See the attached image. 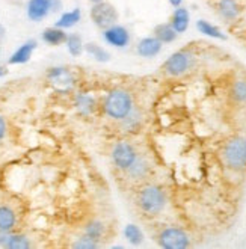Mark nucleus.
<instances>
[{
	"label": "nucleus",
	"mask_w": 246,
	"mask_h": 249,
	"mask_svg": "<svg viewBox=\"0 0 246 249\" xmlns=\"http://www.w3.org/2000/svg\"><path fill=\"white\" fill-rule=\"evenodd\" d=\"M101 234H103V224L101 222H92L88 228H86V236L94 240H98Z\"/></svg>",
	"instance_id": "nucleus-26"
},
{
	"label": "nucleus",
	"mask_w": 246,
	"mask_h": 249,
	"mask_svg": "<svg viewBox=\"0 0 246 249\" xmlns=\"http://www.w3.org/2000/svg\"><path fill=\"white\" fill-rule=\"evenodd\" d=\"M233 95L237 101H245L246 100V82L239 80L234 88H233Z\"/></svg>",
	"instance_id": "nucleus-27"
},
{
	"label": "nucleus",
	"mask_w": 246,
	"mask_h": 249,
	"mask_svg": "<svg viewBox=\"0 0 246 249\" xmlns=\"http://www.w3.org/2000/svg\"><path fill=\"white\" fill-rule=\"evenodd\" d=\"M16 225V213L8 206H0V230L11 231Z\"/></svg>",
	"instance_id": "nucleus-15"
},
{
	"label": "nucleus",
	"mask_w": 246,
	"mask_h": 249,
	"mask_svg": "<svg viewBox=\"0 0 246 249\" xmlns=\"http://www.w3.org/2000/svg\"><path fill=\"white\" fill-rule=\"evenodd\" d=\"M5 74H6V68L0 67V77H2V76H5Z\"/></svg>",
	"instance_id": "nucleus-32"
},
{
	"label": "nucleus",
	"mask_w": 246,
	"mask_h": 249,
	"mask_svg": "<svg viewBox=\"0 0 246 249\" xmlns=\"http://www.w3.org/2000/svg\"><path fill=\"white\" fill-rule=\"evenodd\" d=\"M139 207L148 213V214H156L165 207V194L160 187L157 186H148L141 190L138 196Z\"/></svg>",
	"instance_id": "nucleus-3"
},
{
	"label": "nucleus",
	"mask_w": 246,
	"mask_h": 249,
	"mask_svg": "<svg viewBox=\"0 0 246 249\" xmlns=\"http://www.w3.org/2000/svg\"><path fill=\"white\" fill-rule=\"evenodd\" d=\"M50 12V0H29L27 2V17L32 21H41Z\"/></svg>",
	"instance_id": "nucleus-10"
},
{
	"label": "nucleus",
	"mask_w": 246,
	"mask_h": 249,
	"mask_svg": "<svg viewBox=\"0 0 246 249\" xmlns=\"http://www.w3.org/2000/svg\"><path fill=\"white\" fill-rule=\"evenodd\" d=\"M171 26L177 34L186 32V29L189 27V11L178 6L171 17Z\"/></svg>",
	"instance_id": "nucleus-13"
},
{
	"label": "nucleus",
	"mask_w": 246,
	"mask_h": 249,
	"mask_svg": "<svg viewBox=\"0 0 246 249\" xmlns=\"http://www.w3.org/2000/svg\"><path fill=\"white\" fill-rule=\"evenodd\" d=\"M112 159H113V163L117 165L120 169H128L135 163L138 156H136V151H135L132 143L120 142V143L115 145V148L112 151Z\"/></svg>",
	"instance_id": "nucleus-7"
},
{
	"label": "nucleus",
	"mask_w": 246,
	"mask_h": 249,
	"mask_svg": "<svg viewBox=\"0 0 246 249\" xmlns=\"http://www.w3.org/2000/svg\"><path fill=\"white\" fill-rule=\"evenodd\" d=\"M85 50L88 52L92 57H95L97 61H100V62L109 61V53L105 49H101L100 46H97V44H86Z\"/></svg>",
	"instance_id": "nucleus-23"
},
{
	"label": "nucleus",
	"mask_w": 246,
	"mask_h": 249,
	"mask_svg": "<svg viewBox=\"0 0 246 249\" xmlns=\"http://www.w3.org/2000/svg\"><path fill=\"white\" fill-rule=\"evenodd\" d=\"M158 242H160V246L163 248H169V249H183L189 246V237L187 234L176 227H171L162 231L160 237H158Z\"/></svg>",
	"instance_id": "nucleus-6"
},
{
	"label": "nucleus",
	"mask_w": 246,
	"mask_h": 249,
	"mask_svg": "<svg viewBox=\"0 0 246 249\" xmlns=\"http://www.w3.org/2000/svg\"><path fill=\"white\" fill-rule=\"evenodd\" d=\"M80 17H82L80 9H73V11H70V12H64L62 16H61V18L56 21V27L70 29V27L76 26L80 21Z\"/></svg>",
	"instance_id": "nucleus-17"
},
{
	"label": "nucleus",
	"mask_w": 246,
	"mask_h": 249,
	"mask_svg": "<svg viewBox=\"0 0 246 249\" xmlns=\"http://www.w3.org/2000/svg\"><path fill=\"white\" fill-rule=\"evenodd\" d=\"M50 8H52V12H57L62 9V2L61 0H50Z\"/></svg>",
	"instance_id": "nucleus-29"
},
{
	"label": "nucleus",
	"mask_w": 246,
	"mask_h": 249,
	"mask_svg": "<svg viewBox=\"0 0 246 249\" xmlns=\"http://www.w3.org/2000/svg\"><path fill=\"white\" fill-rule=\"evenodd\" d=\"M193 65V54L189 52H177L174 53L169 59L165 62L163 70L169 76H181Z\"/></svg>",
	"instance_id": "nucleus-5"
},
{
	"label": "nucleus",
	"mask_w": 246,
	"mask_h": 249,
	"mask_svg": "<svg viewBox=\"0 0 246 249\" xmlns=\"http://www.w3.org/2000/svg\"><path fill=\"white\" fill-rule=\"evenodd\" d=\"M219 12L227 20H234L239 16V5L236 0H219Z\"/></svg>",
	"instance_id": "nucleus-16"
},
{
	"label": "nucleus",
	"mask_w": 246,
	"mask_h": 249,
	"mask_svg": "<svg viewBox=\"0 0 246 249\" xmlns=\"http://www.w3.org/2000/svg\"><path fill=\"white\" fill-rule=\"evenodd\" d=\"M29 246H31V243H29V240L24 236H11L6 243V248H12V249H24Z\"/></svg>",
	"instance_id": "nucleus-25"
},
{
	"label": "nucleus",
	"mask_w": 246,
	"mask_h": 249,
	"mask_svg": "<svg viewBox=\"0 0 246 249\" xmlns=\"http://www.w3.org/2000/svg\"><path fill=\"white\" fill-rule=\"evenodd\" d=\"M124 234H125V237L128 239V242H130V243H133V245H139V243L142 242V239H143L142 231H141L136 225H133V224H128V225L125 227Z\"/></svg>",
	"instance_id": "nucleus-24"
},
{
	"label": "nucleus",
	"mask_w": 246,
	"mask_h": 249,
	"mask_svg": "<svg viewBox=\"0 0 246 249\" xmlns=\"http://www.w3.org/2000/svg\"><path fill=\"white\" fill-rule=\"evenodd\" d=\"M91 20L100 29H107L118 21V12L110 3L101 2L95 3L91 9Z\"/></svg>",
	"instance_id": "nucleus-4"
},
{
	"label": "nucleus",
	"mask_w": 246,
	"mask_h": 249,
	"mask_svg": "<svg viewBox=\"0 0 246 249\" xmlns=\"http://www.w3.org/2000/svg\"><path fill=\"white\" fill-rule=\"evenodd\" d=\"M35 49H36V41L31 39V41L24 42L23 46H20V49H17L16 52H14V54L11 56V59H9V64H12V65L26 64L29 59H31V56H32Z\"/></svg>",
	"instance_id": "nucleus-12"
},
{
	"label": "nucleus",
	"mask_w": 246,
	"mask_h": 249,
	"mask_svg": "<svg viewBox=\"0 0 246 249\" xmlns=\"http://www.w3.org/2000/svg\"><path fill=\"white\" fill-rule=\"evenodd\" d=\"M94 105H95L94 98L89 97V95H86V94H80V95H77V98H76V106H77V109H79L80 112H83V113H89V112H92V110H94Z\"/></svg>",
	"instance_id": "nucleus-22"
},
{
	"label": "nucleus",
	"mask_w": 246,
	"mask_h": 249,
	"mask_svg": "<svg viewBox=\"0 0 246 249\" xmlns=\"http://www.w3.org/2000/svg\"><path fill=\"white\" fill-rule=\"evenodd\" d=\"M105 39L107 44H110V46L123 49L130 42V35L124 26L113 24V26L105 29Z\"/></svg>",
	"instance_id": "nucleus-8"
},
{
	"label": "nucleus",
	"mask_w": 246,
	"mask_h": 249,
	"mask_svg": "<svg viewBox=\"0 0 246 249\" xmlns=\"http://www.w3.org/2000/svg\"><path fill=\"white\" fill-rule=\"evenodd\" d=\"M169 3H171L174 8H178V6L183 3V0H169Z\"/></svg>",
	"instance_id": "nucleus-31"
},
{
	"label": "nucleus",
	"mask_w": 246,
	"mask_h": 249,
	"mask_svg": "<svg viewBox=\"0 0 246 249\" xmlns=\"http://www.w3.org/2000/svg\"><path fill=\"white\" fill-rule=\"evenodd\" d=\"M154 35L162 44L163 42H172L174 39L177 38V32L174 31V27L171 26V23L169 24H158V26H156Z\"/></svg>",
	"instance_id": "nucleus-18"
},
{
	"label": "nucleus",
	"mask_w": 246,
	"mask_h": 249,
	"mask_svg": "<svg viewBox=\"0 0 246 249\" xmlns=\"http://www.w3.org/2000/svg\"><path fill=\"white\" fill-rule=\"evenodd\" d=\"M5 133H6V123L3 120V116H0V141L3 139Z\"/></svg>",
	"instance_id": "nucleus-30"
},
{
	"label": "nucleus",
	"mask_w": 246,
	"mask_h": 249,
	"mask_svg": "<svg viewBox=\"0 0 246 249\" xmlns=\"http://www.w3.org/2000/svg\"><path fill=\"white\" fill-rule=\"evenodd\" d=\"M224 160L228 168L240 171L246 166V139L234 138L231 139L224 150Z\"/></svg>",
	"instance_id": "nucleus-2"
},
{
	"label": "nucleus",
	"mask_w": 246,
	"mask_h": 249,
	"mask_svg": "<svg viewBox=\"0 0 246 249\" xmlns=\"http://www.w3.org/2000/svg\"><path fill=\"white\" fill-rule=\"evenodd\" d=\"M196 29L202 35H207V36H211V38H218V39H225V35L221 32V29L213 26L211 23H209L206 20H199L196 23Z\"/></svg>",
	"instance_id": "nucleus-19"
},
{
	"label": "nucleus",
	"mask_w": 246,
	"mask_h": 249,
	"mask_svg": "<svg viewBox=\"0 0 246 249\" xmlns=\"http://www.w3.org/2000/svg\"><path fill=\"white\" fill-rule=\"evenodd\" d=\"M74 248H95L97 246V243H95V240L94 239H91V237H83V239H80L79 242H76L74 245H73Z\"/></svg>",
	"instance_id": "nucleus-28"
},
{
	"label": "nucleus",
	"mask_w": 246,
	"mask_h": 249,
	"mask_svg": "<svg viewBox=\"0 0 246 249\" xmlns=\"http://www.w3.org/2000/svg\"><path fill=\"white\" fill-rule=\"evenodd\" d=\"M89 2L95 5V3H101V2H105V0H89Z\"/></svg>",
	"instance_id": "nucleus-33"
},
{
	"label": "nucleus",
	"mask_w": 246,
	"mask_h": 249,
	"mask_svg": "<svg viewBox=\"0 0 246 249\" xmlns=\"http://www.w3.org/2000/svg\"><path fill=\"white\" fill-rule=\"evenodd\" d=\"M67 49H68V52L73 54V56H79L80 53H82V50H83V42H82V38L79 36V35H76V34H73V35H68V38H67Z\"/></svg>",
	"instance_id": "nucleus-21"
},
{
	"label": "nucleus",
	"mask_w": 246,
	"mask_h": 249,
	"mask_svg": "<svg viewBox=\"0 0 246 249\" xmlns=\"http://www.w3.org/2000/svg\"><path fill=\"white\" fill-rule=\"evenodd\" d=\"M49 80L59 91H68L74 85L73 74L65 68H52L49 71Z\"/></svg>",
	"instance_id": "nucleus-9"
},
{
	"label": "nucleus",
	"mask_w": 246,
	"mask_h": 249,
	"mask_svg": "<svg viewBox=\"0 0 246 249\" xmlns=\"http://www.w3.org/2000/svg\"><path fill=\"white\" fill-rule=\"evenodd\" d=\"M105 110L110 118L124 120L133 110L132 97L124 89H113L105 101Z\"/></svg>",
	"instance_id": "nucleus-1"
},
{
	"label": "nucleus",
	"mask_w": 246,
	"mask_h": 249,
	"mask_svg": "<svg viewBox=\"0 0 246 249\" xmlns=\"http://www.w3.org/2000/svg\"><path fill=\"white\" fill-rule=\"evenodd\" d=\"M127 171L130 172V175H132L135 180H141V178L145 177L147 172H148V163L143 159H136L135 163L130 166Z\"/></svg>",
	"instance_id": "nucleus-20"
},
{
	"label": "nucleus",
	"mask_w": 246,
	"mask_h": 249,
	"mask_svg": "<svg viewBox=\"0 0 246 249\" xmlns=\"http://www.w3.org/2000/svg\"><path fill=\"white\" fill-rule=\"evenodd\" d=\"M162 50V42L156 36H148L139 41L138 44V53L143 57H153Z\"/></svg>",
	"instance_id": "nucleus-11"
},
{
	"label": "nucleus",
	"mask_w": 246,
	"mask_h": 249,
	"mask_svg": "<svg viewBox=\"0 0 246 249\" xmlns=\"http://www.w3.org/2000/svg\"><path fill=\"white\" fill-rule=\"evenodd\" d=\"M68 35L64 32V29L61 27H49L42 32V39L44 42H47L49 46H61V44L67 42Z\"/></svg>",
	"instance_id": "nucleus-14"
}]
</instances>
